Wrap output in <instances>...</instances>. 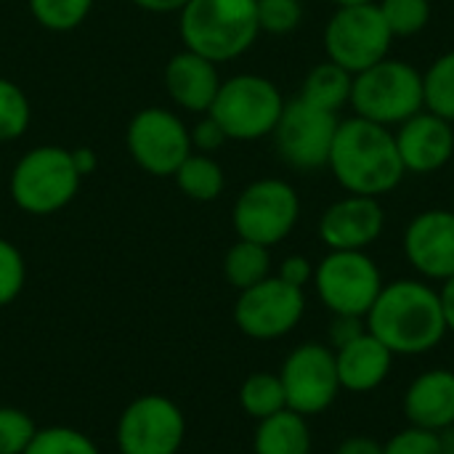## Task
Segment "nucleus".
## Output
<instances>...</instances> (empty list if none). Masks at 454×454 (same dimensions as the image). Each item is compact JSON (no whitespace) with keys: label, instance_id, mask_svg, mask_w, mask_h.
I'll use <instances>...</instances> for the list:
<instances>
[{"label":"nucleus","instance_id":"obj_18","mask_svg":"<svg viewBox=\"0 0 454 454\" xmlns=\"http://www.w3.org/2000/svg\"><path fill=\"white\" fill-rule=\"evenodd\" d=\"M404 415L410 426L428 431H447L454 426V372L428 370L418 375L404 394Z\"/></svg>","mask_w":454,"mask_h":454},{"label":"nucleus","instance_id":"obj_8","mask_svg":"<svg viewBox=\"0 0 454 454\" xmlns=\"http://www.w3.org/2000/svg\"><path fill=\"white\" fill-rule=\"evenodd\" d=\"M394 35L375 3L340 5L325 27V51L330 61L351 74L383 61L391 51Z\"/></svg>","mask_w":454,"mask_h":454},{"label":"nucleus","instance_id":"obj_2","mask_svg":"<svg viewBox=\"0 0 454 454\" xmlns=\"http://www.w3.org/2000/svg\"><path fill=\"white\" fill-rule=\"evenodd\" d=\"M327 168L348 194L383 197L404 178L394 130L364 117L340 120Z\"/></svg>","mask_w":454,"mask_h":454},{"label":"nucleus","instance_id":"obj_37","mask_svg":"<svg viewBox=\"0 0 454 454\" xmlns=\"http://www.w3.org/2000/svg\"><path fill=\"white\" fill-rule=\"evenodd\" d=\"M364 330H367V325H362L359 317H335V325H333V343H335V348L348 343V340H354Z\"/></svg>","mask_w":454,"mask_h":454},{"label":"nucleus","instance_id":"obj_26","mask_svg":"<svg viewBox=\"0 0 454 454\" xmlns=\"http://www.w3.org/2000/svg\"><path fill=\"white\" fill-rule=\"evenodd\" d=\"M423 106L454 122V51L439 56L423 74Z\"/></svg>","mask_w":454,"mask_h":454},{"label":"nucleus","instance_id":"obj_16","mask_svg":"<svg viewBox=\"0 0 454 454\" xmlns=\"http://www.w3.org/2000/svg\"><path fill=\"white\" fill-rule=\"evenodd\" d=\"M386 213L378 197L348 194L319 218V239L330 250H367L383 234Z\"/></svg>","mask_w":454,"mask_h":454},{"label":"nucleus","instance_id":"obj_19","mask_svg":"<svg viewBox=\"0 0 454 454\" xmlns=\"http://www.w3.org/2000/svg\"><path fill=\"white\" fill-rule=\"evenodd\" d=\"M333 351H335L340 388L351 394H367L383 386L394 364V354L367 330Z\"/></svg>","mask_w":454,"mask_h":454},{"label":"nucleus","instance_id":"obj_31","mask_svg":"<svg viewBox=\"0 0 454 454\" xmlns=\"http://www.w3.org/2000/svg\"><path fill=\"white\" fill-rule=\"evenodd\" d=\"M37 426L16 407H0V454H24L35 439Z\"/></svg>","mask_w":454,"mask_h":454},{"label":"nucleus","instance_id":"obj_25","mask_svg":"<svg viewBox=\"0 0 454 454\" xmlns=\"http://www.w3.org/2000/svg\"><path fill=\"white\" fill-rule=\"evenodd\" d=\"M239 407L253 420H266V418L287 410V399H285V388H282L279 375L253 372L239 388Z\"/></svg>","mask_w":454,"mask_h":454},{"label":"nucleus","instance_id":"obj_4","mask_svg":"<svg viewBox=\"0 0 454 454\" xmlns=\"http://www.w3.org/2000/svg\"><path fill=\"white\" fill-rule=\"evenodd\" d=\"M351 106L356 117L378 125H402L423 112V74L402 61L386 56L383 61L354 74Z\"/></svg>","mask_w":454,"mask_h":454},{"label":"nucleus","instance_id":"obj_14","mask_svg":"<svg viewBox=\"0 0 454 454\" xmlns=\"http://www.w3.org/2000/svg\"><path fill=\"white\" fill-rule=\"evenodd\" d=\"M128 152L149 176L168 178L192 154V133L173 112L149 106L128 125Z\"/></svg>","mask_w":454,"mask_h":454},{"label":"nucleus","instance_id":"obj_42","mask_svg":"<svg viewBox=\"0 0 454 454\" xmlns=\"http://www.w3.org/2000/svg\"><path fill=\"white\" fill-rule=\"evenodd\" d=\"M338 5H362V3H372V0H335Z\"/></svg>","mask_w":454,"mask_h":454},{"label":"nucleus","instance_id":"obj_7","mask_svg":"<svg viewBox=\"0 0 454 454\" xmlns=\"http://www.w3.org/2000/svg\"><path fill=\"white\" fill-rule=\"evenodd\" d=\"M314 285L335 317L364 319L383 290V277L364 250H330L314 269Z\"/></svg>","mask_w":454,"mask_h":454},{"label":"nucleus","instance_id":"obj_1","mask_svg":"<svg viewBox=\"0 0 454 454\" xmlns=\"http://www.w3.org/2000/svg\"><path fill=\"white\" fill-rule=\"evenodd\" d=\"M364 322L367 333H372L394 356L428 354L450 333L439 293L418 279L383 285Z\"/></svg>","mask_w":454,"mask_h":454},{"label":"nucleus","instance_id":"obj_17","mask_svg":"<svg viewBox=\"0 0 454 454\" xmlns=\"http://www.w3.org/2000/svg\"><path fill=\"white\" fill-rule=\"evenodd\" d=\"M402 165L407 173L428 176L442 170L454 154V128L434 112H418L394 133Z\"/></svg>","mask_w":454,"mask_h":454},{"label":"nucleus","instance_id":"obj_38","mask_svg":"<svg viewBox=\"0 0 454 454\" xmlns=\"http://www.w3.org/2000/svg\"><path fill=\"white\" fill-rule=\"evenodd\" d=\"M335 454H383V444L370 436H348L340 442Z\"/></svg>","mask_w":454,"mask_h":454},{"label":"nucleus","instance_id":"obj_29","mask_svg":"<svg viewBox=\"0 0 454 454\" xmlns=\"http://www.w3.org/2000/svg\"><path fill=\"white\" fill-rule=\"evenodd\" d=\"M378 8L394 37H412L423 32L426 24L431 21L428 0H383Z\"/></svg>","mask_w":454,"mask_h":454},{"label":"nucleus","instance_id":"obj_30","mask_svg":"<svg viewBox=\"0 0 454 454\" xmlns=\"http://www.w3.org/2000/svg\"><path fill=\"white\" fill-rule=\"evenodd\" d=\"M29 128V101L21 88L0 77V141H13Z\"/></svg>","mask_w":454,"mask_h":454},{"label":"nucleus","instance_id":"obj_3","mask_svg":"<svg viewBox=\"0 0 454 454\" xmlns=\"http://www.w3.org/2000/svg\"><path fill=\"white\" fill-rule=\"evenodd\" d=\"M255 0H189L181 8V40L213 64L242 56L258 37Z\"/></svg>","mask_w":454,"mask_h":454},{"label":"nucleus","instance_id":"obj_21","mask_svg":"<svg viewBox=\"0 0 454 454\" xmlns=\"http://www.w3.org/2000/svg\"><path fill=\"white\" fill-rule=\"evenodd\" d=\"M255 454H311V431L303 415L293 410H282L266 420H258Z\"/></svg>","mask_w":454,"mask_h":454},{"label":"nucleus","instance_id":"obj_33","mask_svg":"<svg viewBox=\"0 0 454 454\" xmlns=\"http://www.w3.org/2000/svg\"><path fill=\"white\" fill-rule=\"evenodd\" d=\"M27 282L24 255L8 239H0V306L13 303Z\"/></svg>","mask_w":454,"mask_h":454},{"label":"nucleus","instance_id":"obj_6","mask_svg":"<svg viewBox=\"0 0 454 454\" xmlns=\"http://www.w3.org/2000/svg\"><path fill=\"white\" fill-rule=\"evenodd\" d=\"M285 109L279 88L261 74H237L221 82L207 114L223 128L226 138L255 141L271 136Z\"/></svg>","mask_w":454,"mask_h":454},{"label":"nucleus","instance_id":"obj_36","mask_svg":"<svg viewBox=\"0 0 454 454\" xmlns=\"http://www.w3.org/2000/svg\"><path fill=\"white\" fill-rule=\"evenodd\" d=\"M279 279H285L287 285H293V287H306L311 279H314V266H311V261L309 258H303V255H290V258H285L282 261V266H279V274H277Z\"/></svg>","mask_w":454,"mask_h":454},{"label":"nucleus","instance_id":"obj_15","mask_svg":"<svg viewBox=\"0 0 454 454\" xmlns=\"http://www.w3.org/2000/svg\"><path fill=\"white\" fill-rule=\"evenodd\" d=\"M404 255L410 266L428 279L454 277V210H426L404 231Z\"/></svg>","mask_w":454,"mask_h":454},{"label":"nucleus","instance_id":"obj_40","mask_svg":"<svg viewBox=\"0 0 454 454\" xmlns=\"http://www.w3.org/2000/svg\"><path fill=\"white\" fill-rule=\"evenodd\" d=\"M72 162H74V168H77V173H80V176H90V173L96 170V165H98V157H96V152H93V149L80 146V149H74V152H72Z\"/></svg>","mask_w":454,"mask_h":454},{"label":"nucleus","instance_id":"obj_34","mask_svg":"<svg viewBox=\"0 0 454 454\" xmlns=\"http://www.w3.org/2000/svg\"><path fill=\"white\" fill-rule=\"evenodd\" d=\"M383 454H444L442 434L418 428V426H407L404 431H399L394 439H388L383 444Z\"/></svg>","mask_w":454,"mask_h":454},{"label":"nucleus","instance_id":"obj_20","mask_svg":"<svg viewBox=\"0 0 454 454\" xmlns=\"http://www.w3.org/2000/svg\"><path fill=\"white\" fill-rule=\"evenodd\" d=\"M165 88L186 112H207L221 88V77L210 59L194 51H181L165 67Z\"/></svg>","mask_w":454,"mask_h":454},{"label":"nucleus","instance_id":"obj_32","mask_svg":"<svg viewBox=\"0 0 454 454\" xmlns=\"http://www.w3.org/2000/svg\"><path fill=\"white\" fill-rule=\"evenodd\" d=\"M261 32L269 35H287L303 19L301 0H255Z\"/></svg>","mask_w":454,"mask_h":454},{"label":"nucleus","instance_id":"obj_41","mask_svg":"<svg viewBox=\"0 0 454 454\" xmlns=\"http://www.w3.org/2000/svg\"><path fill=\"white\" fill-rule=\"evenodd\" d=\"M133 3L152 13H170V11H181L189 0H133Z\"/></svg>","mask_w":454,"mask_h":454},{"label":"nucleus","instance_id":"obj_10","mask_svg":"<svg viewBox=\"0 0 454 454\" xmlns=\"http://www.w3.org/2000/svg\"><path fill=\"white\" fill-rule=\"evenodd\" d=\"M338 114L319 109L301 96L293 101H285L282 117L274 128L277 152L279 157L295 168V170H319L327 168L330 149L338 130Z\"/></svg>","mask_w":454,"mask_h":454},{"label":"nucleus","instance_id":"obj_9","mask_svg":"<svg viewBox=\"0 0 454 454\" xmlns=\"http://www.w3.org/2000/svg\"><path fill=\"white\" fill-rule=\"evenodd\" d=\"M298 192L282 178H261L237 197L231 221L239 239L274 247L290 237L298 223Z\"/></svg>","mask_w":454,"mask_h":454},{"label":"nucleus","instance_id":"obj_11","mask_svg":"<svg viewBox=\"0 0 454 454\" xmlns=\"http://www.w3.org/2000/svg\"><path fill=\"white\" fill-rule=\"evenodd\" d=\"M186 418L176 402L160 394L133 399L117 420L120 454H178Z\"/></svg>","mask_w":454,"mask_h":454},{"label":"nucleus","instance_id":"obj_22","mask_svg":"<svg viewBox=\"0 0 454 454\" xmlns=\"http://www.w3.org/2000/svg\"><path fill=\"white\" fill-rule=\"evenodd\" d=\"M351 85H354V74L348 69H343L340 64L327 59L325 64H317L306 74L303 88H301V98L319 106V109L338 114L351 101Z\"/></svg>","mask_w":454,"mask_h":454},{"label":"nucleus","instance_id":"obj_27","mask_svg":"<svg viewBox=\"0 0 454 454\" xmlns=\"http://www.w3.org/2000/svg\"><path fill=\"white\" fill-rule=\"evenodd\" d=\"M93 8V0H29L35 21L53 32H69L80 27Z\"/></svg>","mask_w":454,"mask_h":454},{"label":"nucleus","instance_id":"obj_28","mask_svg":"<svg viewBox=\"0 0 454 454\" xmlns=\"http://www.w3.org/2000/svg\"><path fill=\"white\" fill-rule=\"evenodd\" d=\"M24 454H98V447L93 444L90 436H85L77 428L48 426V428H37Z\"/></svg>","mask_w":454,"mask_h":454},{"label":"nucleus","instance_id":"obj_5","mask_svg":"<svg viewBox=\"0 0 454 454\" xmlns=\"http://www.w3.org/2000/svg\"><path fill=\"white\" fill-rule=\"evenodd\" d=\"M80 178L72 152L61 146H37L16 162L8 189L19 210L29 215H53L74 200Z\"/></svg>","mask_w":454,"mask_h":454},{"label":"nucleus","instance_id":"obj_12","mask_svg":"<svg viewBox=\"0 0 454 454\" xmlns=\"http://www.w3.org/2000/svg\"><path fill=\"white\" fill-rule=\"evenodd\" d=\"M306 311V295L301 287L287 285L279 277L239 290L234 303L237 327L253 340H277L298 327Z\"/></svg>","mask_w":454,"mask_h":454},{"label":"nucleus","instance_id":"obj_39","mask_svg":"<svg viewBox=\"0 0 454 454\" xmlns=\"http://www.w3.org/2000/svg\"><path fill=\"white\" fill-rule=\"evenodd\" d=\"M439 301H442V311H444L447 330L454 333V277L444 279V287L439 290Z\"/></svg>","mask_w":454,"mask_h":454},{"label":"nucleus","instance_id":"obj_24","mask_svg":"<svg viewBox=\"0 0 454 454\" xmlns=\"http://www.w3.org/2000/svg\"><path fill=\"white\" fill-rule=\"evenodd\" d=\"M176 184L178 189L189 197V200H197V202H210L215 200L221 192H223V170L221 165L210 157V154H189L181 168L176 170Z\"/></svg>","mask_w":454,"mask_h":454},{"label":"nucleus","instance_id":"obj_23","mask_svg":"<svg viewBox=\"0 0 454 454\" xmlns=\"http://www.w3.org/2000/svg\"><path fill=\"white\" fill-rule=\"evenodd\" d=\"M223 277L237 290H247L263 282L266 277H271L269 247L247 242V239H237L223 258Z\"/></svg>","mask_w":454,"mask_h":454},{"label":"nucleus","instance_id":"obj_13","mask_svg":"<svg viewBox=\"0 0 454 454\" xmlns=\"http://www.w3.org/2000/svg\"><path fill=\"white\" fill-rule=\"evenodd\" d=\"M287 410L311 418L333 407L340 391L335 351L322 343H303L285 359L279 370Z\"/></svg>","mask_w":454,"mask_h":454},{"label":"nucleus","instance_id":"obj_35","mask_svg":"<svg viewBox=\"0 0 454 454\" xmlns=\"http://www.w3.org/2000/svg\"><path fill=\"white\" fill-rule=\"evenodd\" d=\"M192 133V146L200 152V154H213V152H218L229 138H226V133H223V128L207 114L205 120H200L197 125H194V130H189Z\"/></svg>","mask_w":454,"mask_h":454}]
</instances>
